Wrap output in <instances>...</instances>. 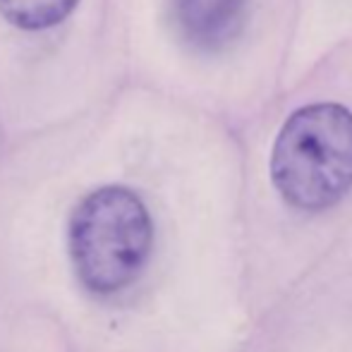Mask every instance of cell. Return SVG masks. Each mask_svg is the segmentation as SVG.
Listing matches in <instances>:
<instances>
[{"label":"cell","instance_id":"6da1fadb","mask_svg":"<svg viewBox=\"0 0 352 352\" xmlns=\"http://www.w3.org/2000/svg\"><path fill=\"white\" fill-rule=\"evenodd\" d=\"M271 180L290 206L324 211L352 187V113L338 103L295 111L271 151Z\"/></svg>","mask_w":352,"mask_h":352},{"label":"cell","instance_id":"7a4b0ae2","mask_svg":"<svg viewBox=\"0 0 352 352\" xmlns=\"http://www.w3.org/2000/svg\"><path fill=\"white\" fill-rule=\"evenodd\" d=\"M151 247V213L127 187H98L74 206L70 256L87 290L111 295L127 287L146 266Z\"/></svg>","mask_w":352,"mask_h":352},{"label":"cell","instance_id":"3957f363","mask_svg":"<svg viewBox=\"0 0 352 352\" xmlns=\"http://www.w3.org/2000/svg\"><path fill=\"white\" fill-rule=\"evenodd\" d=\"M252 0H168L177 36L190 48L216 53L242 34Z\"/></svg>","mask_w":352,"mask_h":352},{"label":"cell","instance_id":"277c9868","mask_svg":"<svg viewBox=\"0 0 352 352\" xmlns=\"http://www.w3.org/2000/svg\"><path fill=\"white\" fill-rule=\"evenodd\" d=\"M79 0H0V17L22 32H46L63 24Z\"/></svg>","mask_w":352,"mask_h":352}]
</instances>
